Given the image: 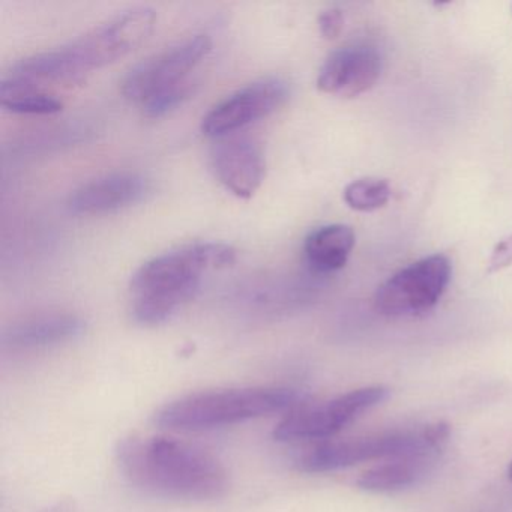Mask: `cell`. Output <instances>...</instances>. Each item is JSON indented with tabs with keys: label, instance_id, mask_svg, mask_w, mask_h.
Returning <instances> with one entry per match:
<instances>
[{
	"label": "cell",
	"instance_id": "cell-10",
	"mask_svg": "<svg viewBox=\"0 0 512 512\" xmlns=\"http://www.w3.org/2000/svg\"><path fill=\"white\" fill-rule=\"evenodd\" d=\"M382 73V56L367 43L340 47L328 56L317 76L323 94L355 98L370 91Z\"/></svg>",
	"mask_w": 512,
	"mask_h": 512
},
{
	"label": "cell",
	"instance_id": "cell-20",
	"mask_svg": "<svg viewBox=\"0 0 512 512\" xmlns=\"http://www.w3.org/2000/svg\"><path fill=\"white\" fill-rule=\"evenodd\" d=\"M512 265V235L502 239L499 244L491 251L490 260H488V274L502 271Z\"/></svg>",
	"mask_w": 512,
	"mask_h": 512
},
{
	"label": "cell",
	"instance_id": "cell-14",
	"mask_svg": "<svg viewBox=\"0 0 512 512\" xmlns=\"http://www.w3.org/2000/svg\"><path fill=\"white\" fill-rule=\"evenodd\" d=\"M355 247V232L344 224H329L305 238L304 256L313 271L331 274L344 268Z\"/></svg>",
	"mask_w": 512,
	"mask_h": 512
},
{
	"label": "cell",
	"instance_id": "cell-3",
	"mask_svg": "<svg viewBox=\"0 0 512 512\" xmlns=\"http://www.w3.org/2000/svg\"><path fill=\"white\" fill-rule=\"evenodd\" d=\"M235 260V248L221 242H194L154 257L131 278L134 320L143 326L167 322L197 295L205 272Z\"/></svg>",
	"mask_w": 512,
	"mask_h": 512
},
{
	"label": "cell",
	"instance_id": "cell-19",
	"mask_svg": "<svg viewBox=\"0 0 512 512\" xmlns=\"http://www.w3.org/2000/svg\"><path fill=\"white\" fill-rule=\"evenodd\" d=\"M320 35L326 40H335L340 37L344 29V14L340 8H328L319 16Z\"/></svg>",
	"mask_w": 512,
	"mask_h": 512
},
{
	"label": "cell",
	"instance_id": "cell-22",
	"mask_svg": "<svg viewBox=\"0 0 512 512\" xmlns=\"http://www.w3.org/2000/svg\"><path fill=\"white\" fill-rule=\"evenodd\" d=\"M508 476H509V479H511V481H512V463H511V466H509Z\"/></svg>",
	"mask_w": 512,
	"mask_h": 512
},
{
	"label": "cell",
	"instance_id": "cell-4",
	"mask_svg": "<svg viewBox=\"0 0 512 512\" xmlns=\"http://www.w3.org/2000/svg\"><path fill=\"white\" fill-rule=\"evenodd\" d=\"M295 389L277 386L215 389L185 395L155 413L158 427L176 431H206L242 424L274 413L292 412L304 403Z\"/></svg>",
	"mask_w": 512,
	"mask_h": 512
},
{
	"label": "cell",
	"instance_id": "cell-9",
	"mask_svg": "<svg viewBox=\"0 0 512 512\" xmlns=\"http://www.w3.org/2000/svg\"><path fill=\"white\" fill-rule=\"evenodd\" d=\"M289 95V85L283 79L268 77L257 80L209 110L202 121V133L211 139L232 136L236 131L272 115L286 103Z\"/></svg>",
	"mask_w": 512,
	"mask_h": 512
},
{
	"label": "cell",
	"instance_id": "cell-15",
	"mask_svg": "<svg viewBox=\"0 0 512 512\" xmlns=\"http://www.w3.org/2000/svg\"><path fill=\"white\" fill-rule=\"evenodd\" d=\"M0 104L16 115H56L64 109L62 101L44 86L13 76L0 82Z\"/></svg>",
	"mask_w": 512,
	"mask_h": 512
},
{
	"label": "cell",
	"instance_id": "cell-8",
	"mask_svg": "<svg viewBox=\"0 0 512 512\" xmlns=\"http://www.w3.org/2000/svg\"><path fill=\"white\" fill-rule=\"evenodd\" d=\"M211 49V38L194 35L149 56L125 74L121 82L122 95L143 106L160 92L187 82L188 74L208 56Z\"/></svg>",
	"mask_w": 512,
	"mask_h": 512
},
{
	"label": "cell",
	"instance_id": "cell-12",
	"mask_svg": "<svg viewBox=\"0 0 512 512\" xmlns=\"http://www.w3.org/2000/svg\"><path fill=\"white\" fill-rule=\"evenodd\" d=\"M149 191L151 182L140 173H112L74 190L68 209L76 215L113 214L142 202Z\"/></svg>",
	"mask_w": 512,
	"mask_h": 512
},
{
	"label": "cell",
	"instance_id": "cell-6",
	"mask_svg": "<svg viewBox=\"0 0 512 512\" xmlns=\"http://www.w3.org/2000/svg\"><path fill=\"white\" fill-rule=\"evenodd\" d=\"M451 275L448 257L443 254L425 257L388 278L377 289L374 307L388 317L421 316L436 307Z\"/></svg>",
	"mask_w": 512,
	"mask_h": 512
},
{
	"label": "cell",
	"instance_id": "cell-2",
	"mask_svg": "<svg viewBox=\"0 0 512 512\" xmlns=\"http://www.w3.org/2000/svg\"><path fill=\"white\" fill-rule=\"evenodd\" d=\"M157 25V13L149 7H134L110 17L61 49L22 59L10 76L43 86H73L86 74L115 64L142 46Z\"/></svg>",
	"mask_w": 512,
	"mask_h": 512
},
{
	"label": "cell",
	"instance_id": "cell-17",
	"mask_svg": "<svg viewBox=\"0 0 512 512\" xmlns=\"http://www.w3.org/2000/svg\"><path fill=\"white\" fill-rule=\"evenodd\" d=\"M391 185L385 179L364 178L353 181L344 190V202L359 212H373L383 208L391 199Z\"/></svg>",
	"mask_w": 512,
	"mask_h": 512
},
{
	"label": "cell",
	"instance_id": "cell-11",
	"mask_svg": "<svg viewBox=\"0 0 512 512\" xmlns=\"http://www.w3.org/2000/svg\"><path fill=\"white\" fill-rule=\"evenodd\" d=\"M211 166L215 178L238 199H251L265 179L262 149L247 137H223L215 143Z\"/></svg>",
	"mask_w": 512,
	"mask_h": 512
},
{
	"label": "cell",
	"instance_id": "cell-1",
	"mask_svg": "<svg viewBox=\"0 0 512 512\" xmlns=\"http://www.w3.org/2000/svg\"><path fill=\"white\" fill-rule=\"evenodd\" d=\"M115 455L124 478L151 496L208 502L229 490L223 463L206 449L176 437H125Z\"/></svg>",
	"mask_w": 512,
	"mask_h": 512
},
{
	"label": "cell",
	"instance_id": "cell-21",
	"mask_svg": "<svg viewBox=\"0 0 512 512\" xmlns=\"http://www.w3.org/2000/svg\"><path fill=\"white\" fill-rule=\"evenodd\" d=\"M44 512H71V508L65 505V503H61V505L53 506V508L47 509V511Z\"/></svg>",
	"mask_w": 512,
	"mask_h": 512
},
{
	"label": "cell",
	"instance_id": "cell-5",
	"mask_svg": "<svg viewBox=\"0 0 512 512\" xmlns=\"http://www.w3.org/2000/svg\"><path fill=\"white\" fill-rule=\"evenodd\" d=\"M446 424L428 425L421 430L398 431L358 439L332 440L310 449L299 458V469L308 473L334 472L377 458L418 457L439 451L448 440Z\"/></svg>",
	"mask_w": 512,
	"mask_h": 512
},
{
	"label": "cell",
	"instance_id": "cell-13",
	"mask_svg": "<svg viewBox=\"0 0 512 512\" xmlns=\"http://www.w3.org/2000/svg\"><path fill=\"white\" fill-rule=\"evenodd\" d=\"M85 328V320L76 314L32 317L5 329L2 343L13 349H44L74 340L83 334Z\"/></svg>",
	"mask_w": 512,
	"mask_h": 512
},
{
	"label": "cell",
	"instance_id": "cell-7",
	"mask_svg": "<svg viewBox=\"0 0 512 512\" xmlns=\"http://www.w3.org/2000/svg\"><path fill=\"white\" fill-rule=\"evenodd\" d=\"M388 395L385 386H368L323 403L301 404L275 427L274 439L277 442L328 439L362 413L382 403Z\"/></svg>",
	"mask_w": 512,
	"mask_h": 512
},
{
	"label": "cell",
	"instance_id": "cell-16",
	"mask_svg": "<svg viewBox=\"0 0 512 512\" xmlns=\"http://www.w3.org/2000/svg\"><path fill=\"white\" fill-rule=\"evenodd\" d=\"M431 455L400 457L362 473L359 488L367 491H394L416 484L427 472Z\"/></svg>",
	"mask_w": 512,
	"mask_h": 512
},
{
	"label": "cell",
	"instance_id": "cell-18",
	"mask_svg": "<svg viewBox=\"0 0 512 512\" xmlns=\"http://www.w3.org/2000/svg\"><path fill=\"white\" fill-rule=\"evenodd\" d=\"M191 91H193V85L187 80V82L166 89V91L160 92L151 100L146 101L142 106L143 110H145L148 118H161V116L167 115L176 107L181 106L190 97Z\"/></svg>",
	"mask_w": 512,
	"mask_h": 512
}]
</instances>
